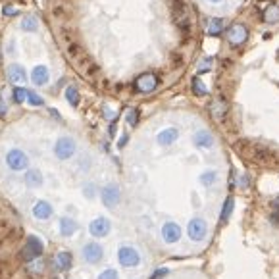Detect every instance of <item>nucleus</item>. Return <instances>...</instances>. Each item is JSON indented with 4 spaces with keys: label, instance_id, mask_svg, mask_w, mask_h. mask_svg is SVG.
I'll return each mask as SVG.
<instances>
[{
    "label": "nucleus",
    "instance_id": "obj_1",
    "mask_svg": "<svg viewBox=\"0 0 279 279\" xmlns=\"http://www.w3.org/2000/svg\"><path fill=\"white\" fill-rule=\"evenodd\" d=\"M172 18H174L175 25L179 27V31L189 35L191 33V12L185 0H174L172 4Z\"/></svg>",
    "mask_w": 279,
    "mask_h": 279
},
{
    "label": "nucleus",
    "instance_id": "obj_2",
    "mask_svg": "<svg viewBox=\"0 0 279 279\" xmlns=\"http://www.w3.org/2000/svg\"><path fill=\"white\" fill-rule=\"evenodd\" d=\"M118 262H120V266L122 268H137L141 266V253L129 243H123L120 244V248H118Z\"/></svg>",
    "mask_w": 279,
    "mask_h": 279
},
{
    "label": "nucleus",
    "instance_id": "obj_3",
    "mask_svg": "<svg viewBox=\"0 0 279 279\" xmlns=\"http://www.w3.org/2000/svg\"><path fill=\"white\" fill-rule=\"evenodd\" d=\"M43 250H44V243L41 241V237L29 235L25 239L23 248L19 250V256H21V258H23L27 264H29V262H33V260H37V258H41Z\"/></svg>",
    "mask_w": 279,
    "mask_h": 279
},
{
    "label": "nucleus",
    "instance_id": "obj_4",
    "mask_svg": "<svg viewBox=\"0 0 279 279\" xmlns=\"http://www.w3.org/2000/svg\"><path fill=\"white\" fill-rule=\"evenodd\" d=\"M187 237L192 243H202L208 237V221L202 216H194L191 221L187 224Z\"/></svg>",
    "mask_w": 279,
    "mask_h": 279
},
{
    "label": "nucleus",
    "instance_id": "obj_5",
    "mask_svg": "<svg viewBox=\"0 0 279 279\" xmlns=\"http://www.w3.org/2000/svg\"><path fill=\"white\" fill-rule=\"evenodd\" d=\"M100 202L108 210H114L122 202V189L118 183H108L100 189Z\"/></svg>",
    "mask_w": 279,
    "mask_h": 279
},
{
    "label": "nucleus",
    "instance_id": "obj_6",
    "mask_svg": "<svg viewBox=\"0 0 279 279\" xmlns=\"http://www.w3.org/2000/svg\"><path fill=\"white\" fill-rule=\"evenodd\" d=\"M6 166H8L12 172H27V168H29V156H27L23 150L12 149L8 150V154H6Z\"/></svg>",
    "mask_w": 279,
    "mask_h": 279
},
{
    "label": "nucleus",
    "instance_id": "obj_7",
    "mask_svg": "<svg viewBox=\"0 0 279 279\" xmlns=\"http://www.w3.org/2000/svg\"><path fill=\"white\" fill-rule=\"evenodd\" d=\"M77 150V145L71 137H60L54 143V156L58 160H70Z\"/></svg>",
    "mask_w": 279,
    "mask_h": 279
},
{
    "label": "nucleus",
    "instance_id": "obj_8",
    "mask_svg": "<svg viewBox=\"0 0 279 279\" xmlns=\"http://www.w3.org/2000/svg\"><path fill=\"white\" fill-rule=\"evenodd\" d=\"M81 256H83V260L87 262V264L95 266V264H100L102 258H104V248H102V244L100 243L91 241V243L83 244V248H81Z\"/></svg>",
    "mask_w": 279,
    "mask_h": 279
},
{
    "label": "nucleus",
    "instance_id": "obj_9",
    "mask_svg": "<svg viewBox=\"0 0 279 279\" xmlns=\"http://www.w3.org/2000/svg\"><path fill=\"white\" fill-rule=\"evenodd\" d=\"M160 233H162V241L168 244H175L181 241V235H183V229L181 226L177 224V221H166L162 229H160Z\"/></svg>",
    "mask_w": 279,
    "mask_h": 279
},
{
    "label": "nucleus",
    "instance_id": "obj_10",
    "mask_svg": "<svg viewBox=\"0 0 279 279\" xmlns=\"http://www.w3.org/2000/svg\"><path fill=\"white\" fill-rule=\"evenodd\" d=\"M112 231V221L106 218V216H98L95 218L91 224H89V233L96 239H102V237H108Z\"/></svg>",
    "mask_w": 279,
    "mask_h": 279
},
{
    "label": "nucleus",
    "instance_id": "obj_11",
    "mask_svg": "<svg viewBox=\"0 0 279 279\" xmlns=\"http://www.w3.org/2000/svg\"><path fill=\"white\" fill-rule=\"evenodd\" d=\"M158 87V77L154 73H143L135 79V91L143 93V95H149L154 89Z\"/></svg>",
    "mask_w": 279,
    "mask_h": 279
},
{
    "label": "nucleus",
    "instance_id": "obj_12",
    "mask_svg": "<svg viewBox=\"0 0 279 279\" xmlns=\"http://www.w3.org/2000/svg\"><path fill=\"white\" fill-rule=\"evenodd\" d=\"M248 39V29L241 23H233V25L229 27V31H227V41L231 46H241L244 44V41Z\"/></svg>",
    "mask_w": 279,
    "mask_h": 279
},
{
    "label": "nucleus",
    "instance_id": "obj_13",
    "mask_svg": "<svg viewBox=\"0 0 279 279\" xmlns=\"http://www.w3.org/2000/svg\"><path fill=\"white\" fill-rule=\"evenodd\" d=\"M31 214L39 221H48L54 216V208L48 201H37L33 204V208H31Z\"/></svg>",
    "mask_w": 279,
    "mask_h": 279
},
{
    "label": "nucleus",
    "instance_id": "obj_14",
    "mask_svg": "<svg viewBox=\"0 0 279 279\" xmlns=\"http://www.w3.org/2000/svg\"><path fill=\"white\" fill-rule=\"evenodd\" d=\"M73 264V256H71L70 250H60V253L54 254V260H52V266H54V271L58 273H64L68 271Z\"/></svg>",
    "mask_w": 279,
    "mask_h": 279
},
{
    "label": "nucleus",
    "instance_id": "obj_15",
    "mask_svg": "<svg viewBox=\"0 0 279 279\" xmlns=\"http://www.w3.org/2000/svg\"><path fill=\"white\" fill-rule=\"evenodd\" d=\"M77 229H79V224L73 218H70V216H62L60 221H58V231H60V235L66 237V239L75 235Z\"/></svg>",
    "mask_w": 279,
    "mask_h": 279
},
{
    "label": "nucleus",
    "instance_id": "obj_16",
    "mask_svg": "<svg viewBox=\"0 0 279 279\" xmlns=\"http://www.w3.org/2000/svg\"><path fill=\"white\" fill-rule=\"evenodd\" d=\"M192 143L199 149H212L214 147V137H212V133L208 129H201L192 135Z\"/></svg>",
    "mask_w": 279,
    "mask_h": 279
},
{
    "label": "nucleus",
    "instance_id": "obj_17",
    "mask_svg": "<svg viewBox=\"0 0 279 279\" xmlns=\"http://www.w3.org/2000/svg\"><path fill=\"white\" fill-rule=\"evenodd\" d=\"M177 139H179V131L175 129V127H168V129H162L158 133L156 143L160 147H172Z\"/></svg>",
    "mask_w": 279,
    "mask_h": 279
},
{
    "label": "nucleus",
    "instance_id": "obj_18",
    "mask_svg": "<svg viewBox=\"0 0 279 279\" xmlns=\"http://www.w3.org/2000/svg\"><path fill=\"white\" fill-rule=\"evenodd\" d=\"M23 181H25V185L29 187V189H39V187H43L44 177H43V174H41V170L31 168V170H27V172H25Z\"/></svg>",
    "mask_w": 279,
    "mask_h": 279
},
{
    "label": "nucleus",
    "instance_id": "obj_19",
    "mask_svg": "<svg viewBox=\"0 0 279 279\" xmlns=\"http://www.w3.org/2000/svg\"><path fill=\"white\" fill-rule=\"evenodd\" d=\"M233 210H235V197H231V194H229L226 201H224V206H221V214H219V226H227V224H229V218H231Z\"/></svg>",
    "mask_w": 279,
    "mask_h": 279
},
{
    "label": "nucleus",
    "instance_id": "obj_20",
    "mask_svg": "<svg viewBox=\"0 0 279 279\" xmlns=\"http://www.w3.org/2000/svg\"><path fill=\"white\" fill-rule=\"evenodd\" d=\"M48 79H50V75H48V68H46V66H35V68H33V71H31V81L35 83L37 87L46 85Z\"/></svg>",
    "mask_w": 279,
    "mask_h": 279
},
{
    "label": "nucleus",
    "instance_id": "obj_21",
    "mask_svg": "<svg viewBox=\"0 0 279 279\" xmlns=\"http://www.w3.org/2000/svg\"><path fill=\"white\" fill-rule=\"evenodd\" d=\"M8 79L16 85H21L27 81V73L19 64H12V66H8Z\"/></svg>",
    "mask_w": 279,
    "mask_h": 279
},
{
    "label": "nucleus",
    "instance_id": "obj_22",
    "mask_svg": "<svg viewBox=\"0 0 279 279\" xmlns=\"http://www.w3.org/2000/svg\"><path fill=\"white\" fill-rule=\"evenodd\" d=\"M210 114H212V118H216V120H224L227 114V102L224 98H216L212 104H210Z\"/></svg>",
    "mask_w": 279,
    "mask_h": 279
},
{
    "label": "nucleus",
    "instance_id": "obj_23",
    "mask_svg": "<svg viewBox=\"0 0 279 279\" xmlns=\"http://www.w3.org/2000/svg\"><path fill=\"white\" fill-rule=\"evenodd\" d=\"M262 19L268 21V23H275V21H279V6L277 4L270 2V4L264 8V12H262Z\"/></svg>",
    "mask_w": 279,
    "mask_h": 279
},
{
    "label": "nucleus",
    "instance_id": "obj_24",
    "mask_svg": "<svg viewBox=\"0 0 279 279\" xmlns=\"http://www.w3.org/2000/svg\"><path fill=\"white\" fill-rule=\"evenodd\" d=\"M221 31H224V21H221V18L210 19L208 27H206V33H208L210 37H218Z\"/></svg>",
    "mask_w": 279,
    "mask_h": 279
},
{
    "label": "nucleus",
    "instance_id": "obj_25",
    "mask_svg": "<svg viewBox=\"0 0 279 279\" xmlns=\"http://www.w3.org/2000/svg\"><path fill=\"white\" fill-rule=\"evenodd\" d=\"M27 271H29L31 275H41L44 271V260L43 258H37V260L29 262V264H27Z\"/></svg>",
    "mask_w": 279,
    "mask_h": 279
},
{
    "label": "nucleus",
    "instance_id": "obj_26",
    "mask_svg": "<svg viewBox=\"0 0 279 279\" xmlns=\"http://www.w3.org/2000/svg\"><path fill=\"white\" fill-rule=\"evenodd\" d=\"M216 179H218V172H214V170H208V172H204V174L201 175V181L202 187H210V185L216 183Z\"/></svg>",
    "mask_w": 279,
    "mask_h": 279
},
{
    "label": "nucleus",
    "instance_id": "obj_27",
    "mask_svg": "<svg viewBox=\"0 0 279 279\" xmlns=\"http://www.w3.org/2000/svg\"><path fill=\"white\" fill-rule=\"evenodd\" d=\"M66 100H68L70 106H73V108L79 104V91L73 87V85H70V87L66 89Z\"/></svg>",
    "mask_w": 279,
    "mask_h": 279
},
{
    "label": "nucleus",
    "instance_id": "obj_28",
    "mask_svg": "<svg viewBox=\"0 0 279 279\" xmlns=\"http://www.w3.org/2000/svg\"><path fill=\"white\" fill-rule=\"evenodd\" d=\"M192 93H194L197 96H206L208 95V89H206V85H204L199 77L192 79Z\"/></svg>",
    "mask_w": 279,
    "mask_h": 279
},
{
    "label": "nucleus",
    "instance_id": "obj_29",
    "mask_svg": "<svg viewBox=\"0 0 279 279\" xmlns=\"http://www.w3.org/2000/svg\"><path fill=\"white\" fill-rule=\"evenodd\" d=\"M125 122L129 123L131 127H135L137 122H139V110H137V108H129L127 114H125Z\"/></svg>",
    "mask_w": 279,
    "mask_h": 279
},
{
    "label": "nucleus",
    "instance_id": "obj_30",
    "mask_svg": "<svg viewBox=\"0 0 279 279\" xmlns=\"http://www.w3.org/2000/svg\"><path fill=\"white\" fill-rule=\"evenodd\" d=\"M37 25H39V23H37V19L33 18V16H27L25 19H21V29H23V31H35Z\"/></svg>",
    "mask_w": 279,
    "mask_h": 279
},
{
    "label": "nucleus",
    "instance_id": "obj_31",
    "mask_svg": "<svg viewBox=\"0 0 279 279\" xmlns=\"http://www.w3.org/2000/svg\"><path fill=\"white\" fill-rule=\"evenodd\" d=\"M27 93H29L27 89H23V87H16V89H14V100H16L18 104H23V102L27 100Z\"/></svg>",
    "mask_w": 279,
    "mask_h": 279
},
{
    "label": "nucleus",
    "instance_id": "obj_32",
    "mask_svg": "<svg viewBox=\"0 0 279 279\" xmlns=\"http://www.w3.org/2000/svg\"><path fill=\"white\" fill-rule=\"evenodd\" d=\"M96 279H120V273H118L116 268H106V270H102L98 273Z\"/></svg>",
    "mask_w": 279,
    "mask_h": 279
},
{
    "label": "nucleus",
    "instance_id": "obj_33",
    "mask_svg": "<svg viewBox=\"0 0 279 279\" xmlns=\"http://www.w3.org/2000/svg\"><path fill=\"white\" fill-rule=\"evenodd\" d=\"M235 185L239 187V189H243V191H246V189L250 187V177H248L246 174H241L239 177H237Z\"/></svg>",
    "mask_w": 279,
    "mask_h": 279
},
{
    "label": "nucleus",
    "instance_id": "obj_34",
    "mask_svg": "<svg viewBox=\"0 0 279 279\" xmlns=\"http://www.w3.org/2000/svg\"><path fill=\"white\" fill-rule=\"evenodd\" d=\"M27 102H29L31 106H43L44 104L43 98L37 95V93H33V91H29V93H27Z\"/></svg>",
    "mask_w": 279,
    "mask_h": 279
},
{
    "label": "nucleus",
    "instance_id": "obj_35",
    "mask_svg": "<svg viewBox=\"0 0 279 279\" xmlns=\"http://www.w3.org/2000/svg\"><path fill=\"white\" fill-rule=\"evenodd\" d=\"M83 194H85V199L93 201L96 197V187L93 183H85V187H83Z\"/></svg>",
    "mask_w": 279,
    "mask_h": 279
},
{
    "label": "nucleus",
    "instance_id": "obj_36",
    "mask_svg": "<svg viewBox=\"0 0 279 279\" xmlns=\"http://www.w3.org/2000/svg\"><path fill=\"white\" fill-rule=\"evenodd\" d=\"M166 275H170V268H158V270H154L150 273L149 279H164Z\"/></svg>",
    "mask_w": 279,
    "mask_h": 279
},
{
    "label": "nucleus",
    "instance_id": "obj_37",
    "mask_svg": "<svg viewBox=\"0 0 279 279\" xmlns=\"http://www.w3.org/2000/svg\"><path fill=\"white\" fill-rule=\"evenodd\" d=\"M212 64H214V60H212V58H204V60L201 62V66H199V75H201V73H206V71H210Z\"/></svg>",
    "mask_w": 279,
    "mask_h": 279
},
{
    "label": "nucleus",
    "instance_id": "obj_38",
    "mask_svg": "<svg viewBox=\"0 0 279 279\" xmlns=\"http://www.w3.org/2000/svg\"><path fill=\"white\" fill-rule=\"evenodd\" d=\"M8 112V106H6V100H4V95L0 93V118H4Z\"/></svg>",
    "mask_w": 279,
    "mask_h": 279
},
{
    "label": "nucleus",
    "instance_id": "obj_39",
    "mask_svg": "<svg viewBox=\"0 0 279 279\" xmlns=\"http://www.w3.org/2000/svg\"><path fill=\"white\" fill-rule=\"evenodd\" d=\"M19 12L16 6H4V16H18Z\"/></svg>",
    "mask_w": 279,
    "mask_h": 279
},
{
    "label": "nucleus",
    "instance_id": "obj_40",
    "mask_svg": "<svg viewBox=\"0 0 279 279\" xmlns=\"http://www.w3.org/2000/svg\"><path fill=\"white\" fill-rule=\"evenodd\" d=\"M127 141H129V135H127V133H123V135H122V139L118 141V147H120V149H123V147L127 145Z\"/></svg>",
    "mask_w": 279,
    "mask_h": 279
},
{
    "label": "nucleus",
    "instance_id": "obj_41",
    "mask_svg": "<svg viewBox=\"0 0 279 279\" xmlns=\"http://www.w3.org/2000/svg\"><path fill=\"white\" fill-rule=\"evenodd\" d=\"M104 118H106V120H114V118H116V112H114V110H110L108 106H104Z\"/></svg>",
    "mask_w": 279,
    "mask_h": 279
},
{
    "label": "nucleus",
    "instance_id": "obj_42",
    "mask_svg": "<svg viewBox=\"0 0 279 279\" xmlns=\"http://www.w3.org/2000/svg\"><path fill=\"white\" fill-rule=\"evenodd\" d=\"M271 224L279 226V208H275L273 212H271Z\"/></svg>",
    "mask_w": 279,
    "mask_h": 279
},
{
    "label": "nucleus",
    "instance_id": "obj_43",
    "mask_svg": "<svg viewBox=\"0 0 279 279\" xmlns=\"http://www.w3.org/2000/svg\"><path fill=\"white\" fill-rule=\"evenodd\" d=\"M210 2H221V0H210Z\"/></svg>",
    "mask_w": 279,
    "mask_h": 279
}]
</instances>
